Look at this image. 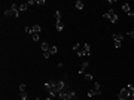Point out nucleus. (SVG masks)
<instances>
[{"mask_svg": "<svg viewBox=\"0 0 134 100\" xmlns=\"http://www.w3.org/2000/svg\"><path fill=\"white\" fill-rule=\"evenodd\" d=\"M58 96H60L61 100H76L78 99L76 93L75 91H70V90H64V91H61Z\"/></svg>", "mask_w": 134, "mask_h": 100, "instance_id": "1", "label": "nucleus"}, {"mask_svg": "<svg viewBox=\"0 0 134 100\" xmlns=\"http://www.w3.org/2000/svg\"><path fill=\"white\" fill-rule=\"evenodd\" d=\"M3 15H5V16H11V15H14L15 18H18V16H20V9H18V5L12 3L11 8L6 9V11L3 12Z\"/></svg>", "mask_w": 134, "mask_h": 100, "instance_id": "2", "label": "nucleus"}, {"mask_svg": "<svg viewBox=\"0 0 134 100\" xmlns=\"http://www.w3.org/2000/svg\"><path fill=\"white\" fill-rule=\"evenodd\" d=\"M103 18H107V20H110V23H112V24H116V23H118V16H116V14H115L113 9L107 11V12L103 15Z\"/></svg>", "mask_w": 134, "mask_h": 100, "instance_id": "3", "label": "nucleus"}, {"mask_svg": "<svg viewBox=\"0 0 134 100\" xmlns=\"http://www.w3.org/2000/svg\"><path fill=\"white\" fill-rule=\"evenodd\" d=\"M113 39H115V48H121L124 36H122V34H119V33H115V34H113Z\"/></svg>", "mask_w": 134, "mask_h": 100, "instance_id": "4", "label": "nucleus"}, {"mask_svg": "<svg viewBox=\"0 0 134 100\" xmlns=\"http://www.w3.org/2000/svg\"><path fill=\"white\" fill-rule=\"evenodd\" d=\"M118 97H124V99H130V93H128V88H122L121 91L118 93Z\"/></svg>", "mask_w": 134, "mask_h": 100, "instance_id": "5", "label": "nucleus"}, {"mask_svg": "<svg viewBox=\"0 0 134 100\" xmlns=\"http://www.w3.org/2000/svg\"><path fill=\"white\" fill-rule=\"evenodd\" d=\"M95 94L100 96V94H101V91H100V90H95V88L88 90V97H92V96H95Z\"/></svg>", "mask_w": 134, "mask_h": 100, "instance_id": "6", "label": "nucleus"}, {"mask_svg": "<svg viewBox=\"0 0 134 100\" xmlns=\"http://www.w3.org/2000/svg\"><path fill=\"white\" fill-rule=\"evenodd\" d=\"M88 66H89L88 61H86V63H82V66H80V69H79V75H85V70H86Z\"/></svg>", "mask_w": 134, "mask_h": 100, "instance_id": "7", "label": "nucleus"}, {"mask_svg": "<svg viewBox=\"0 0 134 100\" xmlns=\"http://www.w3.org/2000/svg\"><path fill=\"white\" fill-rule=\"evenodd\" d=\"M122 11L127 14V15H130V14H131V8H130V5H128V3H124V5H122Z\"/></svg>", "mask_w": 134, "mask_h": 100, "instance_id": "8", "label": "nucleus"}, {"mask_svg": "<svg viewBox=\"0 0 134 100\" xmlns=\"http://www.w3.org/2000/svg\"><path fill=\"white\" fill-rule=\"evenodd\" d=\"M127 88H128V93H130V99L134 100V87H133V84H128Z\"/></svg>", "mask_w": 134, "mask_h": 100, "instance_id": "9", "label": "nucleus"}, {"mask_svg": "<svg viewBox=\"0 0 134 100\" xmlns=\"http://www.w3.org/2000/svg\"><path fill=\"white\" fill-rule=\"evenodd\" d=\"M82 49L88 54V55H91V46H89V43H84L82 45Z\"/></svg>", "mask_w": 134, "mask_h": 100, "instance_id": "10", "label": "nucleus"}, {"mask_svg": "<svg viewBox=\"0 0 134 100\" xmlns=\"http://www.w3.org/2000/svg\"><path fill=\"white\" fill-rule=\"evenodd\" d=\"M40 48H42V51H43V52H49V49H51V48H49V45H48L46 42H42Z\"/></svg>", "mask_w": 134, "mask_h": 100, "instance_id": "11", "label": "nucleus"}, {"mask_svg": "<svg viewBox=\"0 0 134 100\" xmlns=\"http://www.w3.org/2000/svg\"><path fill=\"white\" fill-rule=\"evenodd\" d=\"M55 29H57V31H63V29H64V24H63L61 21H57V23H55Z\"/></svg>", "mask_w": 134, "mask_h": 100, "instance_id": "12", "label": "nucleus"}, {"mask_svg": "<svg viewBox=\"0 0 134 100\" xmlns=\"http://www.w3.org/2000/svg\"><path fill=\"white\" fill-rule=\"evenodd\" d=\"M31 29H33V33H37V34H40V31H42V29H40L39 24H34Z\"/></svg>", "mask_w": 134, "mask_h": 100, "instance_id": "13", "label": "nucleus"}, {"mask_svg": "<svg viewBox=\"0 0 134 100\" xmlns=\"http://www.w3.org/2000/svg\"><path fill=\"white\" fill-rule=\"evenodd\" d=\"M75 6H76V9L80 11V9H84V2H82V0H78V2L75 3Z\"/></svg>", "mask_w": 134, "mask_h": 100, "instance_id": "14", "label": "nucleus"}, {"mask_svg": "<svg viewBox=\"0 0 134 100\" xmlns=\"http://www.w3.org/2000/svg\"><path fill=\"white\" fill-rule=\"evenodd\" d=\"M27 8H28V3H22V5H18V9H20V11H27Z\"/></svg>", "mask_w": 134, "mask_h": 100, "instance_id": "15", "label": "nucleus"}, {"mask_svg": "<svg viewBox=\"0 0 134 100\" xmlns=\"http://www.w3.org/2000/svg\"><path fill=\"white\" fill-rule=\"evenodd\" d=\"M27 97H28V94H27V93H25V91H24V93H21V94H20V100H27Z\"/></svg>", "mask_w": 134, "mask_h": 100, "instance_id": "16", "label": "nucleus"}, {"mask_svg": "<svg viewBox=\"0 0 134 100\" xmlns=\"http://www.w3.org/2000/svg\"><path fill=\"white\" fill-rule=\"evenodd\" d=\"M31 39H33L34 42H39V34H37V33H33V34H31Z\"/></svg>", "mask_w": 134, "mask_h": 100, "instance_id": "17", "label": "nucleus"}, {"mask_svg": "<svg viewBox=\"0 0 134 100\" xmlns=\"http://www.w3.org/2000/svg\"><path fill=\"white\" fill-rule=\"evenodd\" d=\"M84 78H85V81H92V75L91 73H85Z\"/></svg>", "mask_w": 134, "mask_h": 100, "instance_id": "18", "label": "nucleus"}, {"mask_svg": "<svg viewBox=\"0 0 134 100\" xmlns=\"http://www.w3.org/2000/svg\"><path fill=\"white\" fill-rule=\"evenodd\" d=\"M55 21H61V14H60V11H55Z\"/></svg>", "mask_w": 134, "mask_h": 100, "instance_id": "19", "label": "nucleus"}, {"mask_svg": "<svg viewBox=\"0 0 134 100\" xmlns=\"http://www.w3.org/2000/svg\"><path fill=\"white\" fill-rule=\"evenodd\" d=\"M78 55H79V57H84V55H88V54H86L84 49H79V51H78Z\"/></svg>", "mask_w": 134, "mask_h": 100, "instance_id": "20", "label": "nucleus"}, {"mask_svg": "<svg viewBox=\"0 0 134 100\" xmlns=\"http://www.w3.org/2000/svg\"><path fill=\"white\" fill-rule=\"evenodd\" d=\"M57 51H58V48H57V46H51V49H49L51 55H52V54H57Z\"/></svg>", "mask_w": 134, "mask_h": 100, "instance_id": "21", "label": "nucleus"}, {"mask_svg": "<svg viewBox=\"0 0 134 100\" xmlns=\"http://www.w3.org/2000/svg\"><path fill=\"white\" fill-rule=\"evenodd\" d=\"M79 49H80V43H75V45H73V51H76V52H78Z\"/></svg>", "mask_w": 134, "mask_h": 100, "instance_id": "22", "label": "nucleus"}, {"mask_svg": "<svg viewBox=\"0 0 134 100\" xmlns=\"http://www.w3.org/2000/svg\"><path fill=\"white\" fill-rule=\"evenodd\" d=\"M25 33L27 34H33V29L31 27H25Z\"/></svg>", "mask_w": 134, "mask_h": 100, "instance_id": "23", "label": "nucleus"}, {"mask_svg": "<svg viewBox=\"0 0 134 100\" xmlns=\"http://www.w3.org/2000/svg\"><path fill=\"white\" fill-rule=\"evenodd\" d=\"M20 91H21V93L25 91V84H21V85H20Z\"/></svg>", "mask_w": 134, "mask_h": 100, "instance_id": "24", "label": "nucleus"}, {"mask_svg": "<svg viewBox=\"0 0 134 100\" xmlns=\"http://www.w3.org/2000/svg\"><path fill=\"white\" fill-rule=\"evenodd\" d=\"M49 55H51V52H43V57L45 58H49Z\"/></svg>", "mask_w": 134, "mask_h": 100, "instance_id": "25", "label": "nucleus"}, {"mask_svg": "<svg viewBox=\"0 0 134 100\" xmlns=\"http://www.w3.org/2000/svg\"><path fill=\"white\" fill-rule=\"evenodd\" d=\"M94 88H95V90H100V84L95 82V84H94Z\"/></svg>", "mask_w": 134, "mask_h": 100, "instance_id": "26", "label": "nucleus"}, {"mask_svg": "<svg viewBox=\"0 0 134 100\" xmlns=\"http://www.w3.org/2000/svg\"><path fill=\"white\" fill-rule=\"evenodd\" d=\"M36 3H37V5H45V0H37Z\"/></svg>", "mask_w": 134, "mask_h": 100, "instance_id": "27", "label": "nucleus"}, {"mask_svg": "<svg viewBox=\"0 0 134 100\" xmlns=\"http://www.w3.org/2000/svg\"><path fill=\"white\" fill-rule=\"evenodd\" d=\"M128 36H130V38H134V31H130V33H128Z\"/></svg>", "mask_w": 134, "mask_h": 100, "instance_id": "28", "label": "nucleus"}, {"mask_svg": "<svg viewBox=\"0 0 134 100\" xmlns=\"http://www.w3.org/2000/svg\"><path fill=\"white\" fill-rule=\"evenodd\" d=\"M119 100H128V99H124V97H118Z\"/></svg>", "mask_w": 134, "mask_h": 100, "instance_id": "29", "label": "nucleus"}, {"mask_svg": "<svg viewBox=\"0 0 134 100\" xmlns=\"http://www.w3.org/2000/svg\"><path fill=\"white\" fill-rule=\"evenodd\" d=\"M46 100H51V97H49V99H46Z\"/></svg>", "mask_w": 134, "mask_h": 100, "instance_id": "30", "label": "nucleus"}]
</instances>
